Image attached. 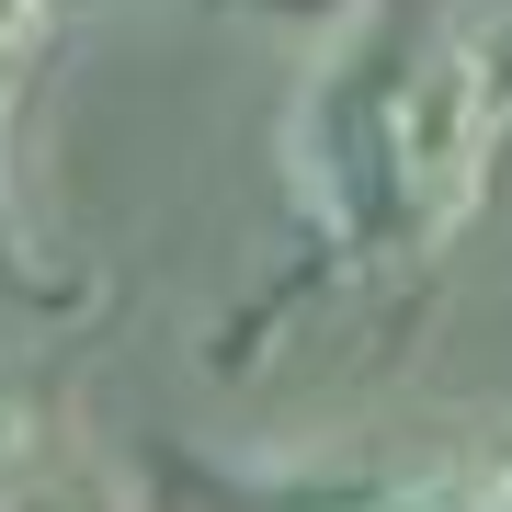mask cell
<instances>
[{
	"label": "cell",
	"mask_w": 512,
	"mask_h": 512,
	"mask_svg": "<svg viewBox=\"0 0 512 512\" xmlns=\"http://www.w3.org/2000/svg\"><path fill=\"white\" fill-rule=\"evenodd\" d=\"M0 512H114V501H103V490H80V478H57V490L35 478V490H12Z\"/></svg>",
	"instance_id": "3"
},
{
	"label": "cell",
	"mask_w": 512,
	"mask_h": 512,
	"mask_svg": "<svg viewBox=\"0 0 512 512\" xmlns=\"http://www.w3.org/2000/svg\"><path fill=\"white\" fill-rule=\"evenodd\" d=\"M35 444H46L35 399H23V387H0V478H12V467H35Z\"/></svg>",
	"instance_id": "2"
},
{
	"label": "cell",
	"mask_w": 512,
	"mask_h": 512,
	"mask_svg": "<svg viewBox=\"0 0 512 512\" xmlns=\"http://www.w3.org/2000/svg\"><path fill=\"white\" fill-rule=\"evenodd\" d=\"M490 512H512V467H501V478H490Z\"/></svg>",
	"instance_id": "5"
},
{
	"label": "cell",
	"mask_w": 512,
	"mask_h": 512,
	"mask_svg": "<svg viewBox=\"0 0 512 512\" xmlns=\"http://www.w3.org/2000/svg\"><path fill=\"white\" fill-rule=\"evenodd\" d=\"M23 46H35V0H0V92H12V69H23Z\"/></svg>",
	"instance_id": "4"
},
{
	"label": "cell",
	"mask_w": 512,
	"mask_h": 512,
	"mask_svg": "<svg viewBox=\"0 0 512 512\" xmlns=\"http://www.w3.org/2000/svg\"><path fill=\"white\" fill-rule=\"evenodd\" d=\"M501 69L444 23H365L296 92V194L342 251H421L490 183Z\"/></svg>",
	"instance_id": "1"
}]
</instances>
